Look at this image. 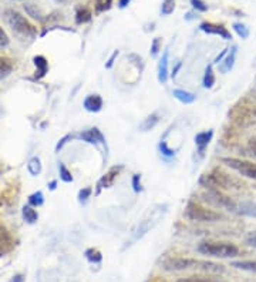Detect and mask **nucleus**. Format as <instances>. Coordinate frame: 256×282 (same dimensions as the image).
<instances>
[{
  "label": "nucleus",
  "mask_w": 256,
  "mask_h": 282,
  "mask_svg": "<svg viewBox=\"0 0 256 282\" xmlns=\"http://www.w3.org/2000/svg\"><path fill=\"white\" fill-rule=\"evenodd\" d=\"M185 217L191 221H198V223H216L224 218L222 214L209 210V208H205L194 201L188 202V205L185 208Z\"/></svg>",
  "instance_id": "obj_5"
},
{
  "label": "nucleus",
  "mask_w": 256,
  "mask_h": 282,
  "mask_svg": "<svg viewBox=\"0 0 256 282\" xmlns=\"http://www.w3.org/2000/svg\"><path fill=\"white\" fill-rule=\"evenodd\" d=\"M162 267L165 271H188V269H198L204 272H211V274H224L225 267L216 262L211 261H202V259H195V258H168L164 261Z\"/></svg>",
  "instance_id": "obj_1"
},
{
  "label": "nucleus",
  "mask_w": 256,
  "mask_h": 282,
  "mask_svg": "<svg viewBox=\"0 0 256 282\" xmlns=\"http://www.w3.org/2000/svg\"><path fill=\"white\" fill-rule=\"evenodd\" d=\"M12 250H13V240L9 231L4 226H0V256L10 253Z\"/></svg>",
  "instance_id": "obj_14"
},
{
  "label": "nucleus",
  "mask_w": 256,
  "mask_h": 282,
  "mask_svg": "<svg viewBox=\"0 0 256 282\" xmlns=\"http://www.w3.org/2000/svg\"><path fill=\"white\" fill-rule=\"evenodd\" d=\"M228 50H229V49H225V50H222V53L216 56V58H215V61H213V64H219V63H221V61H222V60L225 58V56H227V55H228Z\"/></svg>",
  "instance_id": "obj_43"
},
{
  "label": "nucleus",
  "mask_w": 256,
  "mask_h": 282,
  "mask_svg": "<svg viewBox=\"0 0 256 282\" xmlns=\"http://www.w3.org/2000/svg\"><path fill=\"white\" fill-rule=\"evenodd\" d=\"M58 172H60V178H61V181H64V183H73V175H71L70 169H67L63 163H60L58 164Z\"/></svg>",
  "instance_id": "obj_30"
},
{
  "label": "nucleus",
  "mask_w": 256,
  "mask_h": 282,
  "mask_svg": "<svg viewBox=\"0 0 256 282\" xmlns=\"http://www.w3.org/2000/svg\"><path fill=\"white\" fill-rule=\"evenodd\" d=\"M27 169L33 177H37V175L42 172V161H40V158H39V157H33V158L28 161Z\"/></svg>",
  "instance_id": "obj_26"
},
{
  "label": "nucleus",
  "mask_w": 256,
  "mask_h": 282,
  "mask_svg": "<svg viewBox=\"0 0 256 282\" xmlns=\"http://www.w3.org/2000/svg\"><path fill=\"white\" fill-rule=\"evenodd\" d=\"M1 204H3V202H1V199H0V207H1Z\"/></svg>",
  "instance_id": "obj_48"
},
{
  "label": "nucleus",
  "mask_w": 256,
  "mask_h": 282,
  "mask_svg": "<svg viewBox=\"0 0 256 282\" xmlns=\"http://www.w3.org/2000/svg\"><path fill=\"white\" fill-rule=\"evenodd\" d=\"M56 187H57V181H56V180H53L51 183L49 184V188H50L51 191H53V190H56Z\"/></svg>",
  "instance_id": "obj_47"
},
{
  "label": "nucleus",
  "mask_w": 256,
  "mask_h": 282,
  "mask_svg": "<svg viewBox=\"0 0 256 282\" xmlns=\"http://www.w3.org/2000/svg\"><path fill=\"white\" fill-rule=\"evenodd\" d=\"M118 55H120V52H118V50H115L113 55H111V57L108 58V61L105 63V69H111V67H113L114 61H115V58H117V56H118Z\"/></svg>",
  "instance_id": "obj_42"
},
{
  "label": "nucleus",
  "mask_w": 256,
  "mask_h": 282,
  "mask_svg": "<svg viewBox=\"0 0 256 282\" xmlns=\"http://www.w3.org/2000/svg\"><path fill=\"white\" fill-rule=\"evenodd\" d=\"M13 71V61L7 57L0 56V80L6 79Z\"/></svg>",
  "instance_id": "obj_20"
},
{
  "label": "nucleus",
  "mask_w": 256,
  "mask_h": 282,
  "mask_svg": "<svg viewBox=\"0 0 256 282\" xmlns=\"http://www.w3.org/2000/svg\"><path fill=\"white\" fill-rule=\"evenodd\" d=\"M6 19L13 33L20 40H33L37 36V28L31 25L27 19L17 10L9 9L6 12Z\"/></svg>",
  "instance_id": "obj_2"
},
{
  "label": "nucleus",
  "mask_w": 256,
  "mask_h": 282,
  "mask_svg": "<svg viewBox=\"0 0 256 282\" xmlns=\"http://www.w3.org/2000/svg\"><path fill=\"white\" fill-rule=\"evenodd\" d=\"M235 58H236V46L232 47L230 53H228L225 58L221 61V64H219L221 73H228V71L232 70V69H233V64H235Z\"/></svg>",
  "instance_id": "obj_18"
},
{
  "label": "nucleus",
  "mask_w": 256,
  "mask_h": 282,
  "mask_svg": "<svg viewBox=\"0 0 256 282\" xmlns=\"http://www.w3.org/2000/svg\"><path fill=\"white\" fill-rule=\"evenodd\" d=\"M230 265L238 269H243V271L256 272V261H236V262H232Z\"/></svg>",
  "instance_id": "obj_28"
},
{
  "label": "nucleus",
  "mask_w": 256,
  "mask_h": 282,
  "mask_svg": "<svg viewBox=\"0 0 256 282\" xmlns=\"http://www.w3.org/2000/svg\"><path fill=\"white\" fill-rule=\"evenodd\" d=\"M213 137V130H206V131H201L198 133L197 136H195V145H197V148H198V153L201 155L204 154V151H205V148L209 145V142L212 141Z\"/></svg>",
  "instance_id": "obj_13"
},
{
  "label": "nucleus",
  "mask_w": 256,
  "mask_h": 282,
  "mask_svg": "<svg viewBox=\"0 0 256 282\" xmlns=\"http://www.w3.org/2000/svg\"><path fill=\"white\" fill-rule=\"evenodd\" d=\"M91 194H93V188L91 187H85V188L78 191V201L84 204L85 201L91 197Z\"/></svg>",
  "instance_id": "obj_36"
},
{
  "label": "nucleus",
  "mask_w": 256,
  "mask_h": 282,
  "mask_svg": "<svg viewBox=\"0 0 256 282\" xmlns=\"http://www.w3.org/2000/svg\"><path fill=\"white\" fill-rule=\"evenodd\" d=\"M181 67H182V63H181V61H178V63H177V66L172 69V73H171V77H172V79H175V77H177V74H178V71H179Z\"/></svg>",
  "instance_id": "obj_44"
},
{
  "label": "nucleus",
  "mask_w": 256,
  "mask_h": 282,
  "mask_svg": "<svg viewBox=\"0 0 256 282\" xmlns=\"http://www.w3.org/2000/svg\"><path fill=\"white\" fill-rule=\"evenodd\" d=\"M158 150H159V153L164 155V157H174L175 155V150H172L170 148V145H168V142L165 140H161V142L158 144Z\"/></svg>",
  "instance_id": "obj_33"
},
{
  "label": "nucleus",
  "mask_w": 256,
  "mask_h": 282,
  "mask_svg": "<svg viewBox=\"0 0 256 282\" xmlns=\"http://www.w3.org/2000/svg\"><path fill=\"white\" fill-rule=\"evenodd\" d=\"M236 214L238 215H246V217H256V202H251V201L238 202Z\"/></svg>",
  "instance_id": "obj_17"
},
{
  "label": "nucleus",
  "mask_w": 256,
  "mask_h": 282,
  "mask_svg": "<svg viewBox=\"0 0 256 282\" xmlns=\"http://www.w3.org/2000/svg\"><path fill=\"white\" fill-rule=\"evenodd\" d=\"M175 10V0H164L161 4V14L162 16H170Z\"/></svg>",
  "instance_id": "obj_32"
},
{
  "label": "nucleus",
  "mask_w": 256,
  "mask_h": 282,
  "mask_svg": "<svg viewBox=\"0 0 256 282\" xmlns=\"http://www.w3.org/2000/svg\"><path fill=\"white\" fill-rule=\"evenodd\" d=\"M76 139H80V140L85 141V142H88V144H93V145H99V144H101L102 147H105V148H107L105 137H104V134H102V133H101L97 127L90 128V130H85V131H83V133L77 134V136H76Z\"/></svg>",
  "instance_id": "obj_8"
},
{
  "label": "nucleus",
  "mask_w": 256,
  "mask_h": 282,
  "mask_svg": "<svg viewBox=\"0 0 256 282\" xmlns=\"http://www.w3.org/2000/svg\"><path fill=\"white\" fill-rule=\"evenodd\" d=\"M22 214H23V220L27 223V224H34L37 220H39V214L37 211L30 207V205H25L23 210H22Z\"/></svg>",
  "instance_id": "obj_22"
},
{
  "label": "nucleus",
  "mask_w": 256,
  "mask_h": 282,
  "mask_svg": "<svg viewBox=\"0 0 256 282\" xmlns=\"http://www.w3.org/2000/svg\"><path fill=\"white\" fill-rule=\"evenodd\" d=\"M158 123H159V115L156 113L150 114L148 117H145L142 120V123L140 124V130L141 131H150V130H153V128L155 127Z\"/></svg>",
  "instance_id": "obj_21"
},
{
  "label": "nucleus",
  "mask_w": 256,
  "mask_h": 282,
  "mask_svg": "<svg viewBox=\"0 0 256 282\" xmlns=\"http://www.w3.org/2000/svg\"><path fill=\"white\" fill-rule=\"evenodd\" d=\"M172 96L178 100V101H181L182 104H192V103H195V100H197V96H195L194 93L182 90V88H175V90L172 91Z\"/></svg>",
  "instance_id": "obj_16"
},
{
  "label": "nucleus",
  "mask_w": 256,
  "mask_h": 282,
  "mask_svg": "<svg viewBox=\"0 0 256 282\" xmlns=\"http://www.w3.org/2000/svg\"><path fill=\"white\" fill-rule=\"evenodd\" d=\"M159 50H161V37H155L153 43H151V56L156 57L158 56V53H159Z\"/></svg>",
  "instance_id": "obj_37"
},
{
  "label": "nucleus",
  "mask_w": 256,
  "mask_h": 282,
  "mask_svg": "<svg viewBox=\"0 0 256 282\" xmlns=\"http://www.w3.org/2000/svg\"><path fill=\"white\" fill-rule=\"evenodd\" d=\"M132 190H134V193H141L142 185L141 175H140V174H134V175H132Z\"/></svg>",
  "instance_id": "obj_38"
},
{
  "label": "nucleus",
  "mask_w": 256,
  "mask_h": 282,
  "mask_svg": "<svg viewBox=\"0 0 256 282\" xmlns=\"http://www.w3.org/2000/svg\"><path fill=\"white\" fill-rule=\"evenodd\" d=\"M25 10H26V13H27L28 16H31L33 19H37L39 22L46 20V17H44V14L42 13V10H40L36 4H33V3H26V4H25Z\"/></svg>",
  "instance_id": "obj_23"
},
{
  "label": "nucleus",
  "mask_w": 256,
  "mask_h": 282,
  "mask_svg": "<svg viewBox=\"0 0 256 282\" xmlns=\"http://www.w3.org/2000/svg\"><path fill=\"white\" fill-rule=\"evenodd\" d=\"M168 56H170V50L167 49L164 52V55L161 57L159 63H158V82L161 85H165L168 82V77H170V73H168Z\"/></svg>",
  "instance_id": "obj_11"
},
{
  "label": "nucleus",
  "mask_w": 256,
  "mask_h": 282,
  "mask_svg": "<svg viewBox=\"0 0 256 282\" xmlns=\"http://www.w3.org/2000/svg\"><path fill=\"white\" fill-rule=\"evenodd\" d=\"M202 85L205 88H212L215 85V74H213L212 64L206 66L205 69V74H204V80H202Z\"/></svg>",
  "instance_id": "obj_25"
},
{
  "label": "nucleus",
  "mask_w": 256,
  "mask_h": 282,
  "mask_svg": "<svg viewBox=\"0 0 256 282\" xmlns=\"http://www.w3.org/2000/svg\"><path fill=\"white\" fill-rule=\"evenodd\" d=\"M91 19H93V13L88 7H78L74 16V20L77 25H85V23L91 22Z\"/></svg>",
  "instance_id": "obj_19"
},
{
  "label": "nucleus",
  "mask_w": 256,
  "mask_h": 282,
  "mask_svg": "<svg viewBox=\"0 0 256 282\" xmlns=\"http://www.w3.org/2000/svg\"><path fill=\"white\" fill-rule=\"evenodd\" d=\"M114 0H94V12L96 14H101L108 12L113 7Z\"/></svg>",
  "instance_id": "obj_24"
},
{
  "label": "nucleus",
  "mask_w": 256,
  "mask_h": 282,
  "mask_svg": "<svg viewBox=\"0 0 256 282\" xmlns=\"http://www.w3.org/2000/svg\"><path fill=\"white\" fill-rule=\"evenodd\" d=\"M199 30L204 31V33H206V34L219 36V37H222L224 40H230V39H232L230 31H229L225 26L216 25V23H212V22H202V23L199 25Z\"/></svg>",
  "instance_id": "obj_9"
},
{
  "label": "nucleus",
  "mask_w": 256,
  "mask_h": 282,
  "mask_svg": "<svg viewBox=\"0 0 256 282\" xmlns=\"http://www.w3.org/2000/svg\"><path fill=\"white\" fill-rule=\"evenodd\" d=\"M10 282H25V275L23 274H17V275H14L13 278H12Z\"/></svg>",
  "instance_id": "obj_46"
},
{
  "label": "nucleus",
  "mask_w": 256,
  "mask_h": 282,
  "mask_svg": "<svg viewBox=\"0 0 256 282\" xmlns=\"http://www.w3.org/2000/svg\"><path fill=\"white\" fill-rule=\"evenodd\" d=\"M178 282H224L219 278L213 277H188V278H181Z\"/></svg>",
  "instance_id": "obj_31"
},
{
  "label": "nucleus",
  "mask_w": 256,
  "mask_h": 282,
  "mask_svg": "<svg viewBox=\"0 0 256 282\" xmlns=\"http://www.w3.org/2000/svg\"><path fill=\"white\" fill-rule=\"evenodd\" d=\"M233 30L241 39H248L249 37V28L242 23H233Z\"/></svg>",
  "instance_id": "obj_34"
},
{
  "label": "nucleus",
  "mask_w": 256,
  "mask_h": 282,
  "mask_svg": "<svg viewBox=\"0 0 256 282\" xmlns=\"http://www.w3.org/2000/svg\"><path fill=\"white\" fill-rule=\"evenodd\" d=\"M9 43H10V39H9L7 33L4 31V28L0 26V49L7 47V46H9Z\"/></svg>",
  "instance_id": "obj_39"
},
{
  "label": "nucleus",
  "mask_w": 256,
  "mask_h": 282,
  "mask_svg": "<svg viewBox=\"0 0 256 282\" xmlns=\"http://www.w3.org/2000/svg\"><path fill=\"white\" fill-rule=\"evenodd\" d=\"M245 242H246L249 247H254V248H256V231H251V232H248V234H246V237H245Z\"/></svg>",
  "instance_id": "obj_40"
},
{
  "label": "nucleus",
  "mask_w": 256,
  "mask_h": 282,
  "mask_svg": "<svg viewBox=\"0 0 256 282\" xmlns=\"http://www.w3.org/2000/svg\"><path fill=\"white\" fill-rule=\"evenodd\" d=\"M121 169H123V166H114V167H111V169H108V171L100 178L99 184H97V193H96L97 196H99L100 191H101L102 188H110V187L113 185Z\"/></svg>",
  "instance_id": "obj_10"
},
{
  "label": "nucleus",
  "mask_w": 256,
  "mask_h": 282,
  "mask_svg": "<svg viewBox=\"0 0 256 282\" xmlns=\"http://www.w3.org/2000/svg\"><path fill=\"white\" fill-rule=\"evenodd\" d=\"M85 258H87V261L88 262H91V264H100L101 262V259H102V255L100 253L97 248H88V250H85Z\"/></svg>",
  "instance_id": "obj_27"
},
{
  "label": "nucleus",
  "mask_w": 256,
  "mask_h": 282,
  "mask_svg": "<svg viewBox=\"0 0 256 282\" xmlns=\"http://www.w3.org/2000/svg\"><path fill=\"white\" fill-rule=\"evenodd\" d=\"M102 104H104V101H102V97L100 94H88L84 99V103H83L84 109L87 112H90V113H99V112H101Z\"/></svg>",
  "instance_id": "obj_12"
},
{
  "label": "nucleus",
  "mask_w": 256,
  "mask_h": 282,
  "mask_svg": "<svg viewBox=\"0 0 256 282\" xmlns=\"http://www.w3.org/2000/svg\"><path fill=\"white\" fill-rule=\"evenodd\" d=\"M221 161L229 169H235L242 177H246V178L256 181V163H251L248 160H241V158H235V157H224V158H221Z\"/></svg>",
  "instance_id": "obj_6"
},
{
  "label": "nucleus",
  "mask_w": 256,
  "mask_h": 282,
  "mask_svg": "<svg viewBox=\"0 0 256 282\" xmlns=\"http://www.w3.org/2000/svg\"><path fill=\"white\" fill-rule=\"evenodd\" d=\"M57 1H64V0H57Z\"/></svg>",
  "instance_id": "obj_49"
},
{
  "label": "nucleus",
  "mask_w": 256,
  "mask_h": 282,
  "mask_svg": "<svg viewBox=\"0 0 256 282\" xmlns=\"http://www.w3.org/2000/svg\"><path fill=\"white\" fill-rule=\"evenodd\" d=\"M189 3H191V6L197 10V12H201V13H205V12H208V4L204 1V0H189Z\"/></svg>",
  "instance_id": "obj_35"
},
{
  "label": "nucleus",
  "mask_w": 256,
  "mask_h": 282,
  "mask_svg": "<svg viewBox=\"0 0 256 282\" xmlns=\"http://www.w3.org/2000/svg\"><path fill=\"white\" fill-rule=\"evenodd\" d=\"M73 139H76V136H73V134H67V136H64V137H63L61 140L57 142V145H56V151H57V153H58V151H60V150H61L63 147H64V144H66L67 141L73 140Z\"/></svg>",
  "instance_id": "obj_41"
},
{
  "label": "nucleus",
  "mask_w": 256,
  "mask_h": 282,
  "mask_svg": "<svg viewBox=\"0 0 256 282\" xmlns=\"http://www.w3.org/2000/svg\"><path fill=\"white\" fill-rule=\"evenodd\" d=\"M159 217H161V211L156 212L155 217H151V218H147V220L141 221V223L137 226V228L132 231V237H131V240H129V244H127V245H131L132 242H137L138 240H141L142 237L158 223Z\"/></svg>",
  "instance_id": "obj_7"
},
{
  "label": "nucleus",
  "mask_w": 256,
  "mask_h": 282,
  "mask_svg": "<svg viewBox=\"0 0 256 282\" xmlns=\"http://www.w3.org/2000/svg\"><path fill=\"white\" fill-rule=\"evenodd\" d=\"M198 253L213 258H233L239 254V248L225 241H202L198 245Z\"/></svg>",
  "instance_id": "obj_4"
},
{
  "label": "nucleus",
  "mask_w": 256,
  "mask_h": 282,
  "mask_svg": "<svg viewBox=\"0 0 256 282\" xmlns=\"http://www.w3.org/2000/svg\"><path fill=\"white\" fill-rule=\"evenodd\" d=\"M33 63L36 66V79H43L49 71V61L44 56H36L33 58Z\"/></svg>",
  "instance_id": "obj_15"
},
{
  "label": "nucleus",
  "mask_w": 256,
  "mask_h": 282,
  "mask_svg": "<svg viewBox=\"0 0 256 282\" xmlns=\"http://www.w3.org/2000/svg\"><path fill=\"white\" fill-rule=\"evenodd\" d=\"M132 0H118V7L120 9H126V7H128V4L131 3Z\"/></svg>",
  "instance_id": "obj_45"
},
{
  "label": "nucleus",
  "mask_w": 256,
  "mask_h": 282,
  "mask_svg": "<svg viewBox=\"0 0 256 282\" xmlns=\"http://www.w3.org/2000/svg\"><path fill=\"white\" fill-rule=\"evenodd\" d=\"M28 204H30V207H42L43 204H44V196H43L42 191L33 193L28 197Z\"/></svg>",
  "instance_id": "obj_29"
},
{
  "label": "nucleus",
  "mask_w": 256,
  "mask_h": 282,
  "mask_svg": "<svg viewBox=\"0 0 256 282\" xmlns=\"http://www.w3.org/2000/svg\"><path fill=\"white\" fill-rule=\"evenodd\" d=\"M199 183L208 190H230V188L239 190L243 187L236 178L230 177L229 174L221 171L219 169H213L211 174L202 175Z\"/></svg>",
  "instance_id": "obj_3"
}]
</instances>
